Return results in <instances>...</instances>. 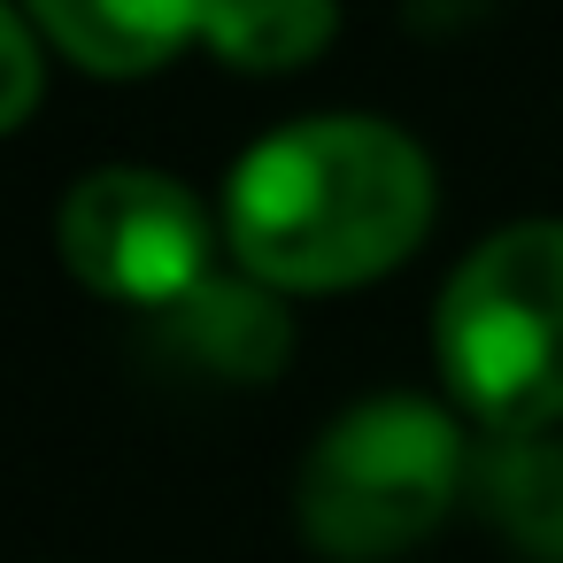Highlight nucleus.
Instances as JSON below:
<instances>
[{
    "label": "nucleus",
    "mask_w": 563,
    "mask_h": 563,
    "mask_svg": "<svg viewBox=\"0 0 563 563\" xmlns=\"http://www.w3.org/2000/svg\"><path fill=\"white\" fill-rule=\"evenodd\" d=\"M478 494L532 563H563V440L555 432H494L478 463Z\"/></svg>",
    "instance_id": "obj_8"
},
{
    "label": "nucleus",
    "mask_w": 563,
    "mask_h": 563,
    "mask_svg": "<svg viewBox=\"0 0 563 563\" xmlns=\"http://www.w3.org/2000/svg\"><path fill=\"white\" fill-rule=\"evenodd\" d=\"M217 232L224 224H209L201 194L147 163L86 170L55 209V255L70 263V278L101 301L147 309V317L209 278Z\"/></svg>",
    "instance_id": "obj_4"
},
{
    "label": "nucleus",
    "mask_w": 563,
    "mask_h": 563,
    "mask_svg": "<svg viewBox=\"0 0 563 563\" xmlns=\"http://www.w3.org/2000/svg\"><path fill=\"white\" fill-rule=\"evenodd\" d=\"M455 401L424 394H371L340 409L294 478V525L324 563H394L424 548L448 509L463 501L471 440Z\"/></svg>",
    "instance_id": "obj_2"
},
{
    "label": "nucleus",
    "mask_w": 563,
    "mask_h": 563,
    "mask_svg": "<svg viewBox=\"0 0 563 563\" xmlns=\"http://www.w3.org/2000/svg\"><path fill=\"white\" fill-rule=\"evenodd\" d=\"M340 32V0H201V47L224 70L286 78L309 70Z\"/></svg>",
    "instance_id": "obj_7"
},
{
    "label": "nucleus",
    "mask_w": 563,
    "mask_h": 563,
    "mask_svg": "<svg viewBox=\"0 0 563 563\" xmlns=\"http://www.w3.org/2000/svg\"><path fill=\"white\" fill-rule=\"evenodd\" d=\"M24 9L86 78H155L201 47V0H24Z\"/></svg>",
    "instance_id": "obj_6"
},
{
    "label": "nucleus",
    "mask_w": 563,
    "mask_h": 563,
    "mask_svg": "<svg viewBox=\"0 0 563 563\" xmlns=\"http://www.w3.org/2000/svg\"><path fill=\"white\" fill-rule=\"evenodd\" d=\"M432 371L478 432L563 424V217L501 224L448 271Z\"/></svg>",
    "instance_id": "obj_3"
},
{
    "label": "nucleus",
    "mask_w": 563,
    "mask_h": 563,
    "mask_svg": "<svg viewBox=\"0 0 563 563\" xmlns=\"http://www.w3.org/2000/svg\"><path fill=\"white\" fill-rule=\"evenodd\" d=\"M47 93V32L32 24L24 0H0V140L24 132Z\"/></svg>",
    "instance_id": "obj_9"
},
{
    "label": "nucleus",
    "mask_w": 563,
    "mask_h": 563,
    "mask_svg": "<svg viewBox=\"0 0 563 563\" xmlns=\"http://www.w3.org/2000/svg\"><path fill=\"white\" fill-rule=\"evenodd\" d=\"M440 209L432 155L355 109L294 117L263 132L224 178V247L278 294H355L394 278Z\"/></svg>",
    "instance_id": "obj_1"
},
{
    "label": "nucleus",
    "mask_w": 563,
    "mask_h": 563,
    "mask_svg": "<svg viewBox=\"0 0 563 563\" xmlns=\"http://www.w3.org/2000/svg\"><path fill=\"white\" fill-rule=\"evenodd\" d=\"M286 301H294V294L263 286L255 271H240V278L209 271V278L186 286L170 309H155V324H163V340H170L186 363H201V371H217V378H240V386H263V378H278L286 355H294Z\"/></svg>",
    "instance_id": "obj_5"
}]
</instances>
